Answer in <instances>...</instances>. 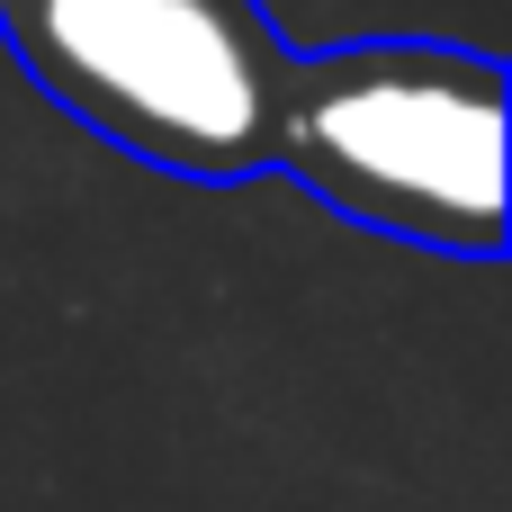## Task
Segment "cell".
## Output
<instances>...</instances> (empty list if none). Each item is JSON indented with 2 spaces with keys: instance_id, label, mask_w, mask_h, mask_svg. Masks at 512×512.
<instances>
[{
  "instance_id": "cell-1",
  "label": "cell",
  "mask_w": 512,
  "mask_h": 512,
  "mask_svg": "<svg viewBox=\"0 0 512 512\" xmlns=\"http://www.w3.org/2000/svg\"><path fill=\"white\" fill-rule=\"evenodd\" d=\"M351 225L495 252L504 243V72L459 45H333L288 63L279 144Z\"/></svg>"
},
{
  "instance_id": "cell-2",
  "label": "cell",
  "mask_w": 512,
  "mask_h": 512,
  "mask_svg": "<svg viewBox=\"0 0 512 512\" xmlns=\"http://www.w3.org/2000/svg\"><path fill=\"white\" fill-rule=\"evenodd\" d=\"M0 36L108 144L234 180L279 144L288 54L252 0H0Z\"/></svg>"
}]
</instances>
